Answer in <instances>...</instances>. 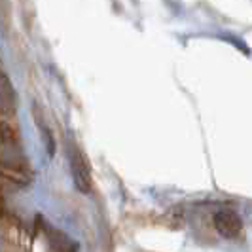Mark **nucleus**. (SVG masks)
Instances as JSON below:
<instances>
[{
    "mask_svg": "<svg viewBox=\"0 0 252 252\" xmlns=\"http://www.w3.org/2000/svg\"><path fill=\"white\" fill-rule=\"evenodd\" d=\"M15 108V93L8 80V76L0 72V110L2 112H12Z\"/></svg>",
    "mask_w": 252,
    "mask_h": 252,
    "instance_id": "3",
    "label": "nucleus"
},
{
    "mask_svg": "<svg viewBox=\"0 0 252 252\" xmlns=\"http://www.w3.org/2000/svg\"><path fill=\"white\" fill-rule=\"evenodd\" d=\"M68 165H70V175L78 191L89 193L93 188V178H91L88 159L72 140H68Z\"/></svg>",
    "mask_w": 252,
    "mask_h": 252,
    "instance_id": "1",
    "label": "nucleus"
},
{
    "mask_svg": "<svg viewBox=\"0 0 252 252\" xmlns=\"http://www.w3.org/2000/svg\"><path fill=\"white\" fill-rule=\"evenodd\" d=\"M215 227L216 231L226 237V239H235L243 231V220L241 216L231 211V209H222L215 215Z\"/></svg>",
    "mask_w": 252,
    "mask_h": 252,
    "instance_id": "2",
    "label": "nucleus"
}]
</instances>
